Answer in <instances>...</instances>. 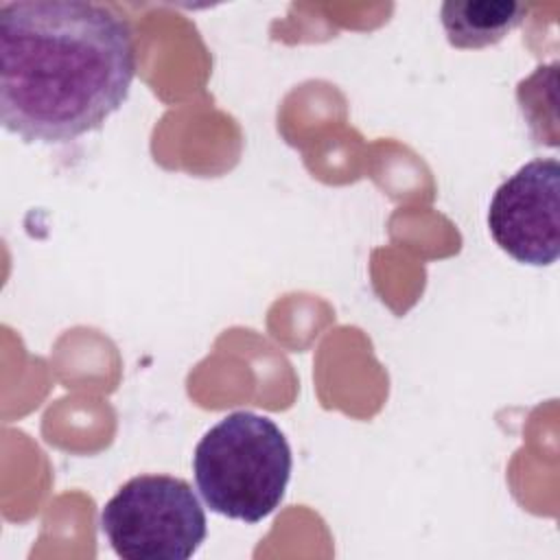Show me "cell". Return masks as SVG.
Returning <instances> with one entry per match:
<instances>
[{
	"instance_id": "6da1fadb",
	"label": "cell",
	"mask_w": 560,
	"mask_h": 560,
	"mask_svg": "<svg viewBox=\"0 0 560 560\" xmlns=\"http://www.w3.org/2000/svg\"><path fill=\"white\" fill-rule=\"evenodd\" d=\"M136 39L114 9L85 0L0 7V120L26 142H70L129 96Z\"/></svg>"
},
{
	"instance_id": "7a4b0ae2",
	"label": "cell",
	"mask_w": 560,
	"mask_h": 560,
	"mask_svg": "<svg viewBox=\"0 0 560 560\" xmlns=\"http://www.w3.org/2000/svg\"><path fill=\"white\" fill-rule=\"evenodd\" d=\"M291 468L284 433L271 418L254 411H232L221 418L192 453L195 483L206 505L249 525L280 505Z\"/></svg>"
},
{
	"instance_id": "3957f363",
	"label": "cell",
	"mask_w": 560,
	"mask_h": 560,
	"mask_svg": "<svg viewBox=\"0 0 560 560\" xmlns=\"http://www.w3.org/2000/svg\"><path fill=\"white\" fill-rule=\"evenodd\" d=\"M101 529L125 560H186L208 534L190 483L171 475H138L101 510Z\"/></svg>"
},
{
	"instance_id": "277c9868",
	"label": "cell",
	"mask_w": 560,
	"mask_h": 560,
	"mask_svg": "<svg viewBox=\"0 0 560 560\" xmlns=\"http://www.w3.org/2000/svg\"><path fill=\"white\" fill-rule=\"evenodd\" d=\"M488 230L514 260L549 267L560 254V164L536 158L510 175L492 195Z\"/></svg>"
},
{
	"instance_id": "5b68a950",
	"label": "cell",
	"mask_w": 560,
	"mask_h": 560,
	"mask_svg": "<svg viewBox=\"0 0 560 560\" xmlns=\"http://www.w3.org/2000/svg\"><path fill=\"white\" fill-rule=\"evenodd\" d=\"M525 11V4L514 0H446L440 15L451 46L483 48L514 31Z\"/></svg>"
}]
</instances>
